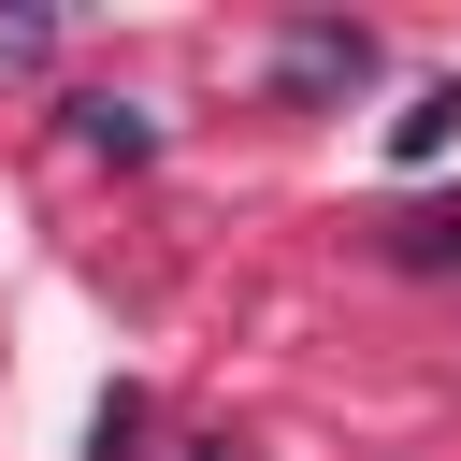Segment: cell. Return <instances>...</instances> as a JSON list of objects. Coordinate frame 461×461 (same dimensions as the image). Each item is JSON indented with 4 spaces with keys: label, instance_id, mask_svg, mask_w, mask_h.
<instances>
[{
    "label": "cell",
    "instance_id": "obj_2",
    "mask_svg": "<svg viewBox=\"0 0 461 461\" xmlns=\"http://www.w3.org/2000/svg\"><path fill=\"white\" fill-rule=\"evenodd\" d=\"M447 130H461V86H418V101H403V130H389V158H432Z\"/></svg>",
    "mask_w": 461,
    "mask_h": 461
},
{
    "label": "cell",
    "instance_id": "obj_1",
    "mask_svg": "<svg viewBox=\"0 0 461 461\" xmlns=\"http://www.w3.org/2000/svg\"><path fill=\"white\" fill-rule=\"evenodd\" d=\"M72 144H101V158H144V144H158V115H144V101H72Z\"/></svg>",
    "mask_w": 461,
    "mask_h": 461
},
{
    "label": "cell",
    "instance_id": "obj_3",
    "mask_svg": "<svg viewBox=\"0 0 461 461\" xmlns=\"http://www.w3.org/2000/svg\"><path fill=\"white\" fill-rule=\"evenodd\" d=\"M43 43H58L43 14H0V72H43Z\"/></svg>",
    "mask_w": 461,
    "mask_h": 461
}]
</instances>
